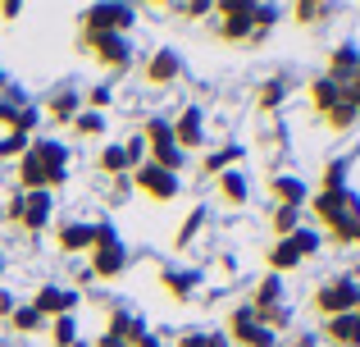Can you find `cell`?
<instances>
[{"label": "cell", "mask_w": 360, "mask_h": 347, "mask_svg": "<svg viewBox=\"0 0 360 347\" xmlns=\"http://www.w3.org/2000/svg\"><path fill=\"white\" fill-rule=\"evenodd\" d=\"M174 124V142H178V151H196V146L205 142V110L201 106H187L178 119H169Z\"/></svg>", "instance_id": "4fadbf2b"}, {"label": "cell", "mask_w": 360, "mask_h": 347, "mask_svg": "<svg viewBox=\"0 0 360 347\" xmlns=\"http://www.w3.org/2000/svg\"><path fill=\"white\" fill-rule=\"evenodd\" d=\"M292 247L301 251V260H310L319 247H324V238H319V229H297L292 233Z\"/></svg>", "instance_id": "836d02e7"}, {"label": "cell", "mask_w": 360, "mask_h": 347, "mask_svg": "<svg viewBox=\"0 0 360 347\" xmlns=\"http://www.w3.org/2000/svg\"><path fill=\"white\" fill-rule=\"evenodd\" d=\"M310 210H315V220L328 229V238L338 247H360V196L352 187H342V192H315L310 196Z\"/></svg>", "instance_id": "3957f363"}, {"label": "cell", "mask_w": 360, "mask_h": 347, "mask_svg": "<svg viewBox=\"0 0 360 347\" xmlns=\"http://www.w3.org/2000/svg\"><path fill=\"white\" fill-rule=\"evenodd\" d=\"M55 238H60V251L78 256V251H91V242H96V224H87V220H64Z\"/></svg>", "instance_id": "2e32d148"}, {"label": "cell", "mask_w": 360, "mask_h": 347, "mask_svg": "<svg viewBox=\"0 0 360 347\" xmlns=\"http://www.w3.org/2000/svg\"><path fill=\"white\" fill-rule=\"evenodd\" d=\"M55 215V196L51 192H18L14 201H9V220L23 224L27 233H41L46 224H51Z\"/></svg>", "instance_id": "9c48e42d"}, {"label": "cell", "mask_w": 360, "mask_h": 347, "mask_svg": "<svg viewBox=\"0 0 360 347\" xmlns=\"http://www.w3.org/2000/svg\"><path fill=\"white\" fill-rule=\"evenodd\" d=\"M73 347H82V343H73Z\"/></svg>", "instance_id": "c3c4849f"}, {"label": "cell", "mask_w": 360, "mask_h": 347, "mask_svg": "<svg viewBox=\"0 0 360 347\" xmlns=\"http://www.w3.org/2000/svg\"><path fill=\"white\" fill-rule=\"evenodd\" d=\"M160 288H165L169 297H174V302H192L196 293H201V275H196V270H160Z\"/></svg>", "instance_id": "9a60e30c"}, {"label": "cell", "mask_w": 360, "mask_h": 347, "mask_svg": "<svg viewBox=\"0 0 360 347\" xmlns=\"http://www.w3.org/2000/svg\"><path fill=\"white\" fill-rule=\"evenodd\" d=\"M9 329H14V334H37V329H46V320L23 302V306H14V311H9Z\"/></svg>", "instance_id": "83f0119b"}, {"label": "cell", "mask_w": 360, "mask_h": 347, "mask_svg": "<svg viewBox=\"0 0 360 347\" xmlns=\"http://www.w3.org/2000/svg\"><path fill=\"white\" fill-rule=\"evenodd\" d=\"M274 347H297V343H274Z\"/></svg>", "instance_id": "f6af8a7d"}, {"label": "cell", "mask_w": 360, "mask_h": 347, "mask_svg": "<svg viewBox=\"0 0 360 347\" xmlns=\"http://www.w3.org/2000/svg\"><path fill=\"white\" fill-rule=\"evenodd\" d=\"M82 51L101 64V69H128L132 64V42L123 32H82Z\"/></svg>", "instance_id": "8992f818"}, {"label": "cell", "mask_w": 360, "mask_h": 347, "mask_svg": "<svg viewBox=\"0 0 360 347\" xmlns=\"http://www.w3.org/2000/svg\"><path fill=\"white\" fill-rule=\"evenodd\" d=\"M78 302H82V297H78V288H64V284H41V288L32 293V302H27V306H32V311L41 315V320H60V315H73V311H78Z\"/></svg>", "instance_id": "30bf717a"}, {"label": "cell", "mask_w": 360, "mask_h": 347, "mask_svg": "<svg viewBox=\"0 0 360 347\" xmlns=\"http://www.w3.org/2000/svg\"><path fill=\"white\" fill-rule=\"evenodd\" d=\"M283 96H288V78H269L260 87V110H278Z\"/></svg>", "instance_id": "e575fe53"}, {"label": "cell", "mask_w": 360, "mask_h": 347, "mask_svg": "<svg viewBox=\"0 0 360 347\" xmlns=\"http://www.w3.org/2000/svg\"><path fill=\"white\" fill-rule=\"evenodd\" d=\"M0 275H5V256H0Z\"/></svg>", "instance_id": "bcb514c9"}, {"label": "cell", "mask_w": 360, "mask_h": 347, "mask_svg": "<svg viewBox=\"0 0 360 347\" xmlns=\"http://www.w3.org/2000/svg\"><path fill=\"white\" fill-rule=\"evenodd\" d=\"M214 192H219L224 206H246L251 201V178H246V170H224L214 178Z\"/></svg>", "instance_id": "e0dca14e"}, {"label": "cell", "mask_w": 360, "mask_h": 347, "mask_svg": "<svg viewBox=\"0 0 360 347\" xmlns=\"http://www.w3.org/2000/svg\"><path fill=\"white\" fill-rule=\"evenodd\" d=\"M306 96H310V106L319 110V115H328V110L342 101V87H338L328 73H319V78H310V87H306Z\"/></svg>", "instance_id": "44dd1931"}, {"label": "cell", "mask_w": 360, "mask_h": 347, "mask_svg": "<svg viewBox=\"0 0 360 347\" xmlns=\"http://www.w3.org/2000/svg\"><path fill=\"white\" fill-rule=\"evenodd\" d=\"M128 347H165V343H160L155 334H141V339H137V343H128Z\"/></svg>", "instance_id": "7bdbcfd3"}, {"label": "cell", "mask_w": 360, "mask_h": 347, "mask_svg": "<svg viewBox=\"0 0 360 347\" xmlns=\"http://www.w3.org/2000/svg\"><path fill=\"white\" fill-rule=\"evenodd\" d=\"M27 106H32V101H27L18 87H9L5 96H0V124H5V128H14V124H18V115H23Z\"/></svg>", "instance_id": "484cf974"}, {"label": "cell", "mask_w": 360, "mask_h": 347, "mask_svg": "<svg viewBox=\"0 0 360 347\" xmlns=\"http://www.w3.org/2000/svg\"><path fill=\"white\" fill-rule=\"evenodd\" d=\"M96 347H128V343H123L119 334H110V329H105V334H101V339H96Z\"/></svg>", "instance_id": "b9f144b4"}, {"label": "cell", "mask_w": 360, "mask_h": 347, "mask_svg": "<svg viewBox=\"0 0 360 347\" xmlns=\"http://www.w3.org/2000/svg\"><path fill=\"white\" fill-rule=\"evenodd\" d=\"M132 23H137V9L132 5H91L82 14V32H123L128 37Z\"/></svg>", "instance_id": "8fae6325"}, {"label": "cell", "mask_w": 360, "mask_h": 347, "mask_svg": "<svg viewBox=\"0 0 360 347\" xmlns=\"http://www.w3.org/2000/svg\"><path fill=\"white\" fill-rule=\"evenodd\" d=\"M214 18H219L214 32H219L229 46H255L274 27L278 9L274 5H251V0H224V5L214 9Z\"/></svg>", "instance_id": "7a4b0ae2"}, {"label": "cell", "mask_w": 360, "mask_h": 347, "mask_svg": "<svg viewBox=\"0 0 360 347\" xmlns=\"http://www.w3.org/2000/svg\"><path fill=\"white\" fill-rule=\"evenodd\" d=\"M14 297H9V288H0V315H5V320H9V311H14Z\"/></svg>", "instance_id": "60d3db41"}, {"label": "cell", "mask_w": 360, "mask_h": 347, "mask_svg": "<svg viewBox=\"0 0 360 347\" xmlns=\"http://www.w3.org/2000/svg\"><path fill=\"white\" fill-rule=\"evenodd\" d=\"M201 224H205V210H196V215H192V220H187V224H183V229H178V238H174V247H192V233H196V229H201Z\"/></svg>", "instance_id": "74e56055"}, {"label": "cell", "mask_w": 360, "mask_h": 347, "mask_svg": "<svg viewBox=\"0 0 360 347\" xmlns=\"http://www.w3.org/2000/svg\"><path fill=\"white\" fill-rule=\"evenodd\" d=\"M347 187V160H328L319 174V192H342Z\"/></svg>", "instance_id": "1f68e13d"}, {"label": "cell", "mask_w": 360, "mask_h": 347, "mask_svg": "<svg viewBox=\"0 0 360 347\" xmlns=\"http://www.w3.org/2000/svg\"><path fill=\"white\" fill-rule=\"evenodd\" d=\"M264 260H269V275L283 279V270H297V265H301V251L292 247V238H278V242L269 247V256H264Z\"/></svg>", "instance_id": "cb8c5ba5"}, {"label": "cell", "mask_w": 360, "mask_h": 347, "mask_svg": "<svg viewBox=\"0 0 360 347\" xmlns=\"http://www.w3.org/2000/svg\"><path fill=\"white\" fill-rule=\"evenodd\" d=\"M356 119H360V110H352V106H347V101H338V106H333V110H328V115H324V124L333 128V133H347V128H352Z\"/></svg>", "instance_id": "d6a6232c"}, {"label": "cell", "mask_w": 360, "mask_h": 347, "mask_svg": "<svg viewBox=\"0 0 360 347\" xmlns=\"http://www.w3.org/2000/svg\"><path fill=\"white\" fill-rule=\"evenodd\" d=\"M73 137H101L105 133V115H96V110H82L78 119H73Z\"/></svg>", "instance_id": "4dcf8cb0"}, {"label": "cell", "mask_w": 360, "mask_h": 347, "mask_svg": "<svg viewBox=\"0 0 360 347\" xmlns=\"http://www.w3.org/2000/svg\"><path fill=\"white\" fill-rule=\"evenodd\" d=\"M141 78H146V87H174V82L183 78V55H178L174 46H160V51L141 64Z\"/></svg>", "instance_id": "7c38bea8"}, {"label": "cell", "mask_w": 360, "mask_h": 347, "mask_svg": "<svg viewBox=\"0 0 360 347\" xmlns=\"http://www.w3.org/2000/svg\"><path fill=\"white\" fill-rule=\"evenodd\" d=\"M51 343L55 347H73V343H78V315H60V320H51Z\"/></svg>", "instance_id": "f546056e"}, {"label": "cell", "mask_w": 360, "mask_h": 347, "mask_svg": "<svg viewBox=\"0 0 360 347\" xmlns=\"http://www.w3.org/2000/svg\"><path fill=\"white\" fill-rule=\"evenodd\" d=\"M132 187H137L146 201L165 206V201H178V192H183V178L146 160V165H137V170H132Z\"/></svg>", "instance_id": "52a82bcc"}, {"label": "cell", "mask_w": 360, "mask_h": 347, "mask_svg": "<svg viewBox=\"0 0 360 347\" xmlns=\"http://www.w3.org/2000/svg\"><path fill=\"white\" fill-rule=\"evenodd\" d=\"M356 82H360V73H356Z\"/></svg>", "instance_id": "7dc6e473"}, {"label": "cell", "mask_w": 360, "mask_h": 347, "mask_svg": "<svg viewBox=\"0 0 360 347\" xmlns=\"http://www.w3.org/2000/svg\"><path fill=\"white\" fill-rule=\"evenodd\" d=\"M128 242L119 238L115 229H110V224H96V242H91V275L96 279H119L123 270H128Z\"/></svg>", "instance_id": "5b68a950"}, {"label": "cell", "mask_w": 360, "mask_h": 347, "mask_svg": "<svg viewBox=\"0 0 360 347\" xmlns=\"http://www.w3.org/2000/svg\"><path fill=\"white\" fill-rule=\"evenodd\" d=\"M46 115H51L55 124H73V119L82 115V96L73 87H60L51 101H46Z\"/></svg>", "instance_id": "d6986e66"}, {"label": "cell", "mask_w": 360, "mask_h": 347, "mask_svg": "<svg viewBox=\"0 0 360 347\" xmlns=\"http://www.w3.org/2000/svg\"><path fill=\"white\" fill-rule=\"evenodd\" d=\"M269 192L278 196V206H297V210L306 206V196H310L306 183H301L297 174H274V178H269Z\"/></svg>", "instance_id": "ffe728a7"}, {"label": "cell", "mask_w": 360, "mask_h": 347, "mask_svg": "<svg viewBox=\"0 0 360 347\" xmlns=\"http://www.w3.org/2000/svg\"><path fill=\"white\" fill-rule=\"evenodd\" d=\"M324 343L328 347H360V315H333L324 320Z\"/></svg>", "instance_id": "ac0fdd59"}, {"label": "cell", "mask_w": 360, "mask_h": 347, "mask_svg": "<svg viewBox=\"0 0 360 347\" xmlns=\"http://www.w3.org/2000/svg\"><path fill=\"white\" fill-rule=\"evenodd\" d=\"M360 73V46L356 42H342L328 51V78L338 82V87H347V82H356Z\"/></svg>", "instance_id": "5bb4252c"}, {"label": "cell", "mask_w": 360, "mask_h": 347, "mask_svg": "<svg viewBox=\"0 0 360 347\" xmlns=\"http://www.w3.org/2000/svg\"><path fill=\"white\" fill-rule=\"evenodd\" d=\"M137 137L141 142H146V151L150 146H160V142H174V124H169V119H141V128H137Z\"/></svg>", "instance_id": "d4e9b609"}, {"label": "cell", "mask_w": 360, "mask_h": 347, "mask_svg": "<svg viewBox=\"0 0 360 347\" xmlns=\"http://www.w3.org/2000/svg\"><path fill=\"white\" fill-rule=\"evenodd\" d=\"M242 156H246V151H242V146H224V151H214V156H205V165H201V170H205V174H214V178H219L224 170H233V165H238V160H242Z\"/></svg>", "instance_id": "f1b7e54d"}, {"label": "cell", "mask_w": 360, "mask_h": 347, "mask_svg": "<svg viewBox=\"0 0 360 347\" xmlns=\"http://www.w3.org/2000/svg\"><path fill=\"white\" fill-rule=\"evenodd\" d=\"M283 297H288V288H283V279H278V275H264L260 284H255V293H251V311H269V306H288Z\"/></svg>", "instance_id": "7402d4cb"}, {"label": "cell", "mask_w": 360, "mask_h": 347, "mask_svg": "<svg viewBox=\"0 0 360 347\" xmlns=\"http://www.w3.org/2000/svg\"><path fill=\"white\" fill-rule=\"evenodd\" d=\"M360 306V279L356 275H333L315 288V311L319 320H333V315H352Z\"/></svg>", "instance_id": "277c9868"}, {"label": "cell", "mask_w": 360, "mask_h": 347, "mask_svg": "<svg viewBox=\"0 0 360 347\" xmlns=\"http://www.w3.org/2000/svg\"><path fill=\"white\" fill-rule=\"evenodd\" d=\"M269 224H274V233H278V238H292V233L301 229V210H297V206H274Z\"/></svg>", "instance_id": "4316f807"}, {"label": "cell", "mask_w": 360, "mask_h": 347, "mask_svg": "<svg viewBox=\"0 0 360 347\" xmlns=\"http://www.w3.org/2000/svg\"><path fill=\"white\" fill-rule=\"evenodd\" d=\"M178 347H210V329H192V334H178Z\"/></svg>", "instance_id": "ab89813d"}, {"label": "cell", "mask_w": 360, "mask_h": 347, "mask_svg": "<svg viewBox=\"0 0 360 347\" xmlns=\"http://www.w3.org/2000/svg\"><path fill=\"white\" fill-rule=\"evenodd\" d=\"M224 339L238 343V347H274V343H278V334L264 329V324L255 320V311L242 302V306H233V311H229V329H224Z\"/></svg>", "instance_id": "ba28073f"}, {"label": "cell", "mask_w": 360, "mask_h": 347, "mask_svg": "<svg viewBox=\"0 0 360 347\" xmlns=\"http://www.w3.org/2000/svg\"><path fill=\"white\" fill-rule=\"evenodd\" d=\"M96 170L105 174V178H123V174H132V165H128V151H123L119 142L101 146V156H96Z\"/></svg>", "instance_id": "603a6c76"}, {"label": "cell", "mask_w": 360, "mask_h": 347, "mask_svg": "<svg viewBox=\"0 0 360 347\" xmlns=\"http://www.w3.org/2000/svg\"><path fill=\"white\" fill-rule=\"evenodd\" d=\"M292 18H301V23H310V18H328V5H297Z\"/></svg>", "instance_id": "f35d334b"}, {"label": "cell", "mask_w": 360, "mask_h": 347, "mask_svg": "<svg viewBox=\"0 0 360 347\" xmlns=\"http://www.w3.org/2000/svg\"><path fill=\"white\" fill-rule=\"evenodd\" d=\"M27 142H32V137H23V133H5V137H0V160H14V165H18V156L27 151Z\"/></svg>", "instance_id": "d590c367"}, {"label": "cell", "mask_w": 360, "mask_h": 347, "mask_svg": "<svg viewBox=\"0 0 360 347\" xmlns=\"http://www.w3.org/2000/svg\"><path fill=\"white\" fill-rule=\"evenodd\" d=\"M69 183V146L55 137H32L27 151L18 156V187L23 192H55Z\"/></svg>", "instance_id": "6da1fadb"}, {"label": "cell", "mask_w": 360, "mask_h": 347, "mask_svg": "<svg viewBox=\"0 0 360 347\" xmlns=\"http://www.w3.org/2000/svg\"><path fill=\"white\" fill-rule=\"evenodd\" d=\"M5 92H9V73L0 69V96H5Z\"/></svg>", "instance_id": "ee69618b"}, {"label": "cell", "mask_w": 360, "mask_h": 347, "mask_svg": "<svg viewBox=\"0 0 360 347\" xmlns=\"http://www.w3.org/2000/svg\"><path fill=\"white\" fill-rule=\"evenodd\" d=\"M110 101H115V92H110L105 82H101V87H91L87 96H82V106H87V110H96V115H105V110H110Z\"/></svg>", "instance_id": "8d00e7d4"}]
</instances>
